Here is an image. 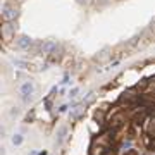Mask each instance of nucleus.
<instances>
[{
    "label": "nucleus",
    "mask_w": 155,
    "mask_h": 155,
    "mask_svg": "<svg viewBox=\"0 0 155 155\" xmlns=\"http://www.w3.org/2000/svg\"><path fill=\"white\" fill-rule=\"evenodd\" d=\"M14 64L19 66V67H26V62H22V60H19V59H14Z\"/></svg>",
    "instance_id": "7"
},
{
    "label": "nucleus",
    "mask_w": 155,
    "mask_h": 155,
    "mask_svg": "<svg viewBox=\"0 0 155 155\" xmlns=\"http://www.w3.org/2000/svg\"><path fill=\"white\" fill-rule=\"evenodd\" d=\"M79 2H81V4H83V2H88V0H79Z\"/></svg>",
    "instance_id": "9"
},
{
    "label": "nucleus",
    "mask_w": 155,
    "mask_h": 155,
    "mask_svg": "<svg viewBox=\"0 0 155 155\" xmlns=\"http://www.w3.org/2000/svg\"><path fill=\"white\" fill-rule=\"evenodd\" d=\"M2 16H4L7 21H12V19L17 17V9L9 7V5H4V7H2Z\"/></svg>",
    "instance_id": "2"
},
{
    "label": "nucleus",
    "mask_w": 155,
    "mask_h": 155,
    "mask_svg": "<svg viewBox=\"0 0 155 155\" xmlns=\"http://www.w3.org/2000/svg\"><path fill=\"white\" fill-rule=\"evenodd\" d=\"M22 140H24V138H22L21 134H14V136H12V145H16V147H19V145L22 143Z\"/></svg>",
    "instance_id": "5"
},
{
    "label": "nucleus",
    "mask_w": 155,
    "mask_h": 155,
    "mask_svg": "<svg viewBox=\"0 0 155 155\" xmlns=\"http://www.w3.org/2000/svg\"><path fill=\"white\" fill-rule=\"evenodd\" d=\"M33 93H35V85L31 81H26V83L21 85V95H22V98H24V102H28Z\"/></svg>",
    "instance_id": "1"
},
{
    "label": "nucleus",
    "mask_w": 155,
    "mask_h": 155,
    "mask_svg": "<svg viewBox=\"0 0 155 155\" xmlns=\"http://www.w3.org/2000/svg\"><path fill=\"white\" fill-rule=\"evenodd\" d=\"M17 47L21 50L29 48V47H31V38H29V36H21V38L17 40Z\"/></svg>",
    "instance_id": "3"
},
{
    "label": "nucleus",
    "mask_w": 155,
    "mask_h": 155,
    "mask_svg": "<svg viewBox=\"0 0 155 155\" xmlns=\"http://www.w3.org/2000/svg\"><path fill=\"white\" fill-rule=\"evenodd\" d=\"M57 48V45L54 42H45L42 43V54H50V52H54Z\"/></svg>",
    "instance_id": "4"
},
{
    "label": "nucleus",
    "mask_w": 155,
    "mask_h": 155,
    "mask_svg": "<svg viewBox=\"0 0 155 155\" xmlns=\"http://www.w3.org/2000/svg\"><path fill=\"white\" fill-rule=\"evenodd\" d=\"M64 134H66V127H60V129H59V138H57V141H59V143H62Z\"/></svg>",
    "instance_id": "6"
},
{
    "label": "nucleus",
    "mask_w": 155,
    "mask_h": 155,
    "mask_svg": "<svg viewBox=\"0 0 155 155\" xmlns=\"http://www.w3.org/2000/svg\"><path fill=\"white\" fill-rule=\"evenodd\" d=\"M76 93H78V88H74V90H71V97H74Z\"/></svg>",
    "instance_id": "8"
}]
</instances>
